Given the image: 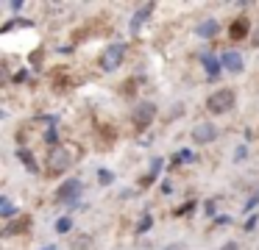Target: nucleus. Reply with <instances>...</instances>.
Returning <instances> with one entry per match:
<instances>
[{"instance_id":"nucleus-1","label":"nucleus","mask_w":259,"mask_h":250,"mask_svg":"<svg viewBox=\"0 0 259 250\" xmlns=\"http://www.w3.org/2000/svg\"><path fill=\"white\" fill-rule=\"evenodd\" d=\"M70 164H73V156L64 147H53L45 159V172L48 175H62V172H67Z\"/></svg>"},{"instance_id":"nucleus-2","label":"nucleus","mask_w":259,"mask_h":250,"mask_svg":"<svg viewBox=\"0 0 259 250\" xmlns=\"http://www.w3.org/2000/svg\"><path fill=\"white\" fill-rule=\"evenodd\" d=\"M234 92L231 89H218V92H212L209 94V100H206V109L212 111V114H226V111H231L234 109Z\"/></svg>"},{"instance_id":"nucleus-3","label":"nucleus","mask_w":259,"mask_h":250,"mask_svg":"<svg viewBox=\"0 0 259 250\" xmlns=\"http://www.w3.org/2000/svg\"><path fill=\"white\" fill-rule=\"evenodd\" d=\"M81 192H84V183H81L78 178H67V181L56 189V200L59 203H75V200L81 197Z\"/></svg>"},{"instance_id":"nucleus-4","label":"nucleus","mask_w":259,"mask_h":250,"mask_svg":"<svg viewBox=\"0 0 259 250\" xmlns=\"http://www.w3.org/2000/svg\"><path fill=\"white\" fill-rule=\"evenodd\" d=\"M153 117H156V106L148 103V100H142V103L134 106V114H131V120H134V128H148L153 122Z\"/></svg>"},{"instance_id":"nucleus-5","label":"nucleus","mask_w":259,"mask_h":250,"mask_svg":"<svg viewBox=\"0 0 259 250\" xmlns=\"http://www.w3.org/2000/svg\"><path fill=\"white\" fill-rule=\"evenodd\" d=\"M123 56H125V44H120V42L109 44L101 56V67L103 70H117V67L123 64Z\"/></svg>"},{"instance_id":"nucleus-6","label":"nucleus","mask_w":259,"mask_h":250,"mask_svg":"<svg viewBox=\"0 0 259 250\" xmlns=\"http://www.w3.org/2000/svg\"><path fill=\"white\" fill-rule=\"evenodd\" d=\"M192 139H195L198 144H209L218 139V128L212 125V122H201V125H195V131H192Z\"/></svg>"},{"instance_id":"nucleus-7","label":"nucleus","mask_w":259,"mask_h":250,"mask_svg":"<svg viewBox=\"0 0 259 250\" xmlns=\"http://www.w3.org/2000/svg\"><path fill=\"white\" fill-rule=\"evenodd\" d=\"M28 228H31V214H20V217H14V220L3 228V236H17V233L28 231Z\"/></svg>"},{"instance_id":"nucleus-8","label":"nucleus","mask_w":259,"mask_h":250,"mask_svg":"<svg viewBox=\"0 0 259 250\" xmlns=\"http://www.w3.org/2000/svg\"><path fill=\"white\" fill-rule=\"evenodd\" d=\"M229 36L234 39V42H242V39L248 36V20L245 17H237L234 22L229 25Z\"/></svg>"},{"instance_id":"nucleus-9","label":"nucleus","mask_w":259,"mask_h":250,"mask_svg":"<svg viewBox=\"0 0 259 250\" xmlns=\"http://www.w3.org/2000/svg\"><path fill=\"white\" fill-rule=\"evenodd\" d=\"M220 64H223L229 72H242V56H240V53H234V50H229V53H223Z\"/></svg>"},{"instance_id":"nucleus-10","label":"nucleus","mask_w":259,"mask_h":250,"mask_svg":"<svg viewBox=\"0 0 259 250\" xmlns=\"http://www.w3.org/2000/svg\"><path fill=\"white\" fill-rule=\"evenodd\" d=\"M151 11H153V3H145V6H142V9L134 14V17H131V33L140 31V25L148 20V17H151Z\"/></svg>"},{"instance_id":"nucleus-11","label":"nucleus","mask_w":259,"mask_h":250,"mask_svg":"<svg viewBox=\"0 0 259 250\" xmlns=\"http://www.w3.org/2000/svg\"><path fill=\"white\" fill-rule=\"evenodd\" d=\"M201 64H203V70H206V75H209V78H218V72H220V61L214 59V56L203 53V56H201Z\"/></svg>"},{"instance_id":"nucleus-12","label":"nucleus","mask_w":259,"mask_h":250,"mask_svg":"<svg viewBox=\"0 0 259 250\" xmlns=\"http://www.w3.org/2000/svg\"><path fill=\"white\" fill-rule=\"evenodd\" d=\"M17 159L23 161V167H25L28 172H39V164L34 161V156H31L28 147H20V150H17Z\"/></svg>"},{"instance_id":"nucleus-13","label":"nucleus","mask_w":259,"mask_h":250,"mask_svg":"<svg viewBox=\"0 0 259 250\" xmlns=\"http://www.w3.org/2000/svg\"><path fill=\"white\" fill-rule=\"evenodd\" d=\"M218 20H206V22H201V25H198V36L201 39H212L214 33H218Z\"/></svg>"},{"instance_id":"nucleus-14","label":"nucleus","mask_w":259,"mask_h":250,"mask_svg":"<svg viewBox=\"0 0 259 250\" xmlns=\"http://www.w3.org/2000/svg\"><path fill=\"white\" fill-rule=\"evenodd\" d=\"M0 217H3V220H12L14 217V203L9 197H0Z\"/></svg>"},{"instance_id":"nucleus-15","label":"nucleus","mask_w":259,"mask_h":250,"mask_svg":"<svg viewBox=\"0 0 259 250\" xmlns=\"http://www.w3.org/2000/svg\"><path fill=\"white\" fill-rule=\"evenodd\" d=\"M159 170H162V159H153V161H151V170H148V175L142 178V183H151V181H156Z\"/></svg>"},{"instance_id":"nucleus-16","label":"nucleus","mask_w":259,"mask_h":250,"mask_svg":"<svg viewBox=\"0 0 259 250\" xmlns=\"http://www.w3.org/2000/svg\"><path fill=\"white\" fill-rule=\"evenodd\" d=\"M90 247H92V239L87 236V233H78L75 242H73V250H90Z\"/></svg>"},{"instance_id":"nucleus-17","label":"nucleus","mask_w":259,"mask_h":250,"mask_svg":"<svg viewBox=\"0 0 259 250\" xmlns=\"http://www.w3.org/2000/svg\"><path fill=\"white\" fill-rule=\"evenodd\" d=\"M70 228H73V220H70V217H62V220L56 222V231H59V233H67Z\"/></svg>"},{"instance_id":"nucleus-18","label":"nucleus","mask_w":259,"mask_h":250,"mask_svg":"<svg viewBox=\"0 0 259 250\" xmlns=\"http://www.w3.org/2000/svg\"><path fill=\"white\" fill-rule=\"evenodd\" d=\"M151 225H153L151 214H142V220H140V225H137V231H140V233H145V231H148V228H151Z\"/></svg>"},{"instance_id":"nucleus-19","label":"nucleus","mask_w":259,"mask_h":250,"mask_svg":"<svg viewBox=\"0 0 259 250\" xmlns=\"http://www.w3.org/2000/svg\"><path fill=\"white\" fill-rule=\"evenodd\" d=\"M98 181H101L103 186H106V183H112V172H109V170H98Z\"/></svg>"},{"instance_id":"nucleus-20","label":"nucleus","mask_w":259,"mask_h":250,"mask_svg":"<svg viewBox=\"0 0 259 250\" xmlns=\"http://www.w3.org/2000/svg\"><path fill=\"white\" fill-rule=\"evenodd\" d=\"M245 156H248V147H245V144H240V147L234 150V161H242Z\"/></svg>"},{"instance_id":"nucleus-21","label":"nucleus","mask_w":259,"mask_h":250,"mask_svg":"<svg viewBox=\"0 0 259 250\" xmlns=\"http://www.w3.org/2000/svg\"><path fill=\"white\" fill-rule=\"evenodd\" d=\"M256 203H259V189H256V192L251 194V197H248V203H245V211H251V209H253V206H256Z\"/></svg>"},{"instance_id":"nucleus-22","label":"nucleus","mask_w":259,"mask_h":250,"mask_svg":"<svg viewBox=\"0 0 259 250\" xmlns=\"http://www.w3.org/2000/svg\"><path fill=\"white\" fill-rule=\"evenodd\" d=\"M56 139H59V136H56V128H48V133H45V142H48V144H56Z\"/></svg>"},{"instance_id":"nucleus-23","label":"nucleus","mask_w":259,"mask_h":250,"mask_svg":"<svg viewBox=\"0 0 259 250\" xmlns=\"http://www.w3.org/2000/svg\"><path fill=\"white\" fill-rule=\"evenodd\" d=\"M192 159H195V156H192L190 150H181V156L176 159V164H181V161H192Z\"/></svg>"},{"instance_id":"nucleus-24","label":"nucleus","mask_w":259,"mask_h":250,"mask_svg":"<svg viewBox=\"0 0 259 250\" xmlns=\"http://www.w3.org/2000/svg\"><path fill=\"white\" fill-rule=\"evenodd\" d=\"M220 250H240V244H237V242H226Z\"/></svg>"},{"instance_id":"nucleus-25","label":"nucleus","mask_w":259,"mask_h":250,"mask_svg":"<svg viewBox=\"0 0 259 250\" xmlns=\"http://www.w3.org/2000/svg\"><path fill=\"white\" fill-rule=\"evenodd\" d=\"M134 89H137V86H134V81H128V83H125V89H123V92H125V94H131Z\"/></svg>"},{"instance_id":"nucleus-26","label":"nucleus","mask_w":259,"mask_h":250,"mask_svg":"<svg viewBox=\"0 0 259 250\" xmlns=\"http://www.w3.org/2000/svg\"><path fill=\"white\" fill-rule=\"evenodd\" d=\"M251 44H259V28H256V33H253V39H251Z\"/></svg>"},{"instance_id":"nucleus-27","label":"nucleus","mask_w":259,"mask_h":250,"mask_svg":"<svg viewBox=\"0 0 259 250\" xmlns=\"http://www.w3.org/2000/svg\"><path fill=\"white\" fill-rule=\"evenodd\" d=\"M42 250H56V247H53V244H48V247H42Z\"/></svg>"},{"instance_id":"nucleus-28","label":"nucleus","mask_w":259,"mask_h":250,"mask_svg":"<svg viewBox=\"0 0 259 250\" xmlns=\"http://www.w3.org/2000/svg\"><path fill=\"white\" fill-rule=\"evenodd\" d=\"M167 250H181V247H179V244H173V247H167Z\"/></svg>"}]
</instances>
